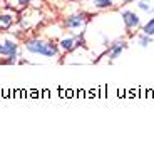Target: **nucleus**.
I'll return each mask as SVG.
<instances>
[{
    "instance_id": "f257e3e1",
    "label": "nucleus",
    "mask_w": 154,
    "mask_h": 142,
    "mask_svg": "<svg viewBox=\"0 0 154 142\" xmlns=\"http://www.w3.org/2000/svg\"><path fill=\"white\" fill-rule=\"evenodd\" d=\"M23 49H25V52H29L32 55H40V57H45V59H57L60 55L59 44L44 37L25 38L23 40Z\"/></svg>"
},
{
    "instance_id": "f03ea898",
    "label": "nucleus",
    "mask_w": 154,
    "mask_h": 142,
    "mask_svg": "<svg viewBox=\"0 0 154 142\" xmlns=\"http://www.w3.org/2000/svg\"><path fill=\"white\" fill-rule=\"evenodd\" d=\"M20 57V45L15 38L10 37H4L0 40V64H5V65H12L15 64L17 59Z\"/></svg>"
},
{
    "instance_id": "7ed1b4c3",
    "label": "nucleus",
    "mask_w": 154,
    "mask_h": 142,
    "mask_svg": "<svg viewBox=\"0 0 154 142\" xmlns=\"http://www.w3.org/2000/svg\"><path fill=\"white\" fill-rule=\"evenodd\" d=\"M84 45V34H72V35H67V37L60 38L59 40V49L62 50V52H74V50H77L79 47Z\"/></svg>"
},
{
    "instance_id": "20e7f679",
    "label": "nucleus",
    "mask_w": 154,
    "mask_h": 142,
    "mask_svg": "<svg viewBox=\"0 0 154 142\" xmlns=\"http://www.w3.org/2000/svg\"><path fill=\"white\" fill-rule=\"evenodd\" d=\"M87 22H89V14H85V12H77V14H72V15L66 17L64 25L69 30H81V29L85 27Z\"/></svg>"
},
{
    "instance_id": "39448f33",
    "label": "nucleus",
    "mask_w": 154,
    "mask_h": 142,
    "mask_svg": "<svg viewBox=\"0 0 154 142\" xmlns=\"http://www.w3.org/2000/svg\"><path fill=\"white\" fill-rule=\"evenodd\" d=\"M121 19L124 22V27L126 30H136V29L141 25V17L136 14L134 10H122L121 12Z\"/></svg>"
},
{
    "instance_id": "423d86ee",
    "label": "nucleus",
    "mask_w": 154,
    "mask_h": 142,
    "mask_svg": "<svg viewBox=\"0 0 154 142\" xmlns=\"http://www.w3.org/2000/svg\"><path fill=\"white\" fill-rule=\"evenodd\" d=\"M17 14L12 10H7V12H0V32H7L10 30L14 25L17 23Z\"/></svg>"
},
{
    "instance_id": "0eeeda50",
    "label": "nucleus",
    "mask_w": 154,
    "mask_h": 142,
    "mask_svg": "<svg viewBox=\"0 0 154 142\" xmlns=\"http://www.w3.org/2000/svg\"><path fill=\"white\" fill-rule=\"evenodd\" d=\"M126 49H127V42H126V40H116L112 45H109V49H107L109 62H112V60H116L117 57H121V54H122Z\"/></svg>"
},
{
    "instance_id": "6e6552de",
    "label": "nucleus",
    "mask_w": 154,
    "mask_h": 142,
    "mask_svg": "<svg viewBox=\"0 0 154 142\" xmlns=\"http://www.w3.org/2000/svg\"><path fill=\"white\" fill-rule=\"evenodd\" d=\"M114 5V0H92V7L97 10H106Z\"/></svg>"
},
{
    "instance_id": "1a4fd4ad",
    "label": "nucleus",
    "mask_w": 154,
    "mask_h": 142,
    "mask_svg": "<svg viewBox=\"0 0 154 142\" xmlns=\"http://www.w3.org/2000/svg\"><path fill=\"white\" fill-rule=\"evenodd\" d=\"M137 44H139V47H143V49H147V47L152 44V37L151 35H147V34H139L137 35Z\"/></svg>"
},
{
    "instance_id": "9d476101",
    "label": "nucleus",
    "mask_w": 154,
    "mask_h": 142,
    "mask_svg": "<svg viewBox=\"0 0 154 142\" xmlns=\"http://www.w3.org/2000/svg\"><path fill=\"white\" fill-rule=\"evenodd\" d=\"M137 8L143 12H147V14H151L152 10V0H139L137 2Z\"/></svg>"
},
{
    "instance_id": "9b49d317",
    "label": "nucleus",
    "mask_w": 154,
    "mask_h": 142,
    "mask_svg": "<svg viewBox=\"0 0 154 142\" xmlns=\"http://www.w3.org/2000/svg\"><path fill=\"white\" fill-rule=\"evenodd\" d=\"M143 32L147 34V35H151V37L154 35V17H151V19L143 25Z\"/></svg>"
},
{
    "instance_id": "f8f14e48",
    "label": "nucleus",
    "mask_w": 154,
    "mask_h": 142,
    "mask_svg": "<svg viewBox=\"0 0 154 142\" xmlns=\"http://www.w3.org/2000/svg\"><path fill=\"white\" fill-rule=\"evenodd\" d=\"M32 2H35V0H17V7L23 8V7H27V5H30Z\"/></svg>"
},
{
    "instance_id": "ddd939ff",
    "label": "nucleus",
    "mask_w": 154,
    "mask_h": 142,
    "mask_svg": "<svg viewBox=\"0 0 154 142\" xmlns=\"http://www.w3.org/2000/svg\"><path fill=\"white\" fill-rule=\"evenodd\" d=\"M122 2H124V4H131L132 0H122Z\"/></svg>"
}]
</instances>
